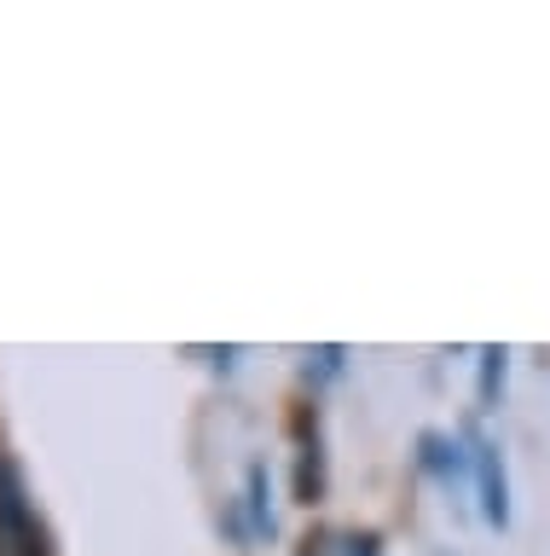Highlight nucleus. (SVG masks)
Here are the masks:
<instances>
[{
	"mask_svg": "<svg viewBox=\"0 0 550 556\" xmlns=\"http://www.w3.org/2000/svg\"><path fill=\"white\" fill-rule=\"evenodd\" d=\"M0 556H47V533L36 521V504L24 493V476L0 458Z\"/></svg>",
	"mask_w": 550,
	"mask_h": 556,
	"instance_id": "nucleus-1",
	"label": "nucleus"
},
{
	"mask_svg": "<svg viewBox=\"0 0 550 556\" xmlns=\"http://www.w3.org/2000/svg\"><path fill=\"white\" fill-rule=\"evenodd\" d=\"M470 469H475L481 521L487 528H510V469H504V446L493 434H470Z\"/></svg>",
	"mask_w": 550,
	"mask_h": 556,
	"instance_id": "nucleus-2",
	"label": "nucleus"
},
{
	"mask_svg": "<svg viewBox=\"0 0 550 556\" xmlns=\"http://www.w3.org/2000/svg\"><path fill=\"white\" fill-rule=\"evenodd\" d=\"M418 446H423V469H429V476H440L446 486L463 481V476H475V469H470V446L452 441L446 429H423Z\"/></svg>",
	"mask_w": 550,
	"mask_h": 556,
	"instance_id": "nucleus-3",
	"label": "nucleus"
},
{
	"mask_svg": "<svg viewBox=\"0 0 550 556\" xmlns=\"http://www.w3.org/2000/svg\"><path fill=\"white\" fill-rule=\"evenodd\" d=\"M244 516H250V533L255 539L279 533V516H272V481H267V464L261 458L244 469Z\"/></svg>",
	"mask_w": 550,
	"mask_h": 556,
	"instance_id": "nucleus-4",
	"label": "nucleus"
},
{
	"mask_svg": "<svg viewBox=\"0 0 550 556\" xmlns=\"http://www.w3.org/2000/svg\"><path fill=\"white\" fill-rule=\"evenodd\" d=\"M296 434H302V498L314 504L324 493V458H319V412H302L296 417Z\"/></svg>",
	"mask_w": 550,
	"mask_h": 556,
	"instance_id": "nucleus-5",
	"label": "nucleus"
},
{
	"mask_svg": "<svg viewBox=\"0 0 550 556\" xmlns=\"http://www.w3.org/2000/svg\"><path fill=\"white\" fill-rule=\"evenodd\" d=\"M504 377H510V348L504 342H493V348H481V412H493L498 400H504Z\"/></svg>",
	"mask_w": 550,
	"mask_h": 556,
	"instance_id": "nucleus-6",
	"label": "nucleus"
},
{
	"mask_svg": "<svg viewBox=\"0 0 550 556\" xmlns=\"http://www.w3.org/2000/svg\"><path fill=\"white\" fill-rule=\"evenodd\" d=\"M342 359H348V348H314V354H307V377H336L342 371Z\"/></svg>",
	"mask_w": 550,
	"mask_h": 556,
	"instance_id": "nucleus-7",
	"label": "nucleus"
},
{
	"mask_svg": "<svg viewBox=\"0 0 550 556\" xmlns=\"http://www.w3.org/2000/svg\"><path fill=\"white\" fill-rule=\"evenodd\" d=\"M342 556H383V551H376V539H371V533H366V539L354 533V539H342Z\"/></svg>",
	"mask_w": 550,
	"mask_h": 556,
	"instance_id": "nucleus-8",
	"label": "nucleus"
}]
</instances>
